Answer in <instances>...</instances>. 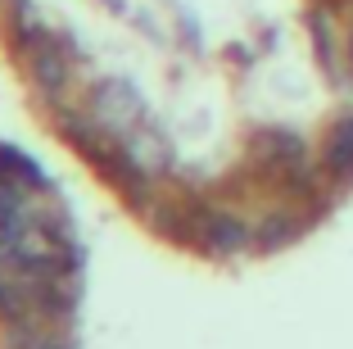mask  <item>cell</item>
Listing matches in <instances>:
<instances>
[{
  "label": "cell",
  "mask_w": 353,
  "mask_h": 349,
  "mask_svg": "<svg viewBox=\"0 0 353 349\" xmlns=\"http://www.w3.org/2000/svg\"><path fill=\"white\" fill-rule=\"evenodd\" d=\"M326 164L335 173H353V113L331 132V141H326Z\"/></svg>",
  "instance_id": "obj_2"
},
{
  "label": "cell",
  "mask_w": 353,
  "mask_h": 349,
  "mask_svg": "<svg viewBox=\"0 0 353 349\" xmlns=\"http://www.w3.org/2000/svg\"><path fill=\"white\" fill-rule=\"evenodd\" d=\"M32 73H37L41 91H46V95H54L63 82H68V59L59 55V46H54V41H41V50H37V64H32Z\"/></svg>",
  "instance_id": "obj_1"
},
{
  "label": "cell",
  "mask_w": 353,
  "mask_h": 349,
  "mask_svg": "<svg viewBox=\"0 0 353 349\" xmlns=\"http://www.w3.org/2000/svg\"><path fill=\"white\" fill-rule=\"evenodd\" d=\"M109 5H123V0H109Z\"/></svg>",
  "instance_id": "obj_3"
}]
</instances>
